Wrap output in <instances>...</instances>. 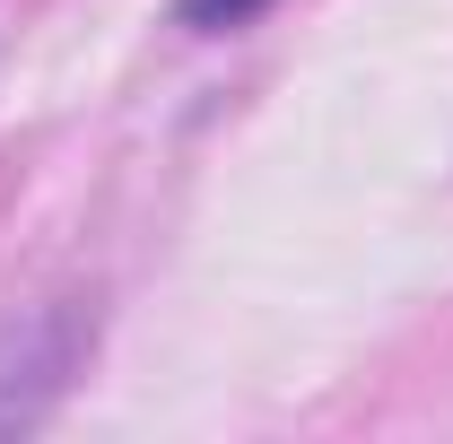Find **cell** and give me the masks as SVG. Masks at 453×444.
<instances>
[{"instance_id": "1", "label": "cell", "mask_w": 453, "mask_h": 444, "mask_svg": "<svg viewBox=\"0 0 453 444\" xmlns=\"http://www.w3.org/2000/svg\"><path fill=\"white\" fill-rule=\"evenodd\" d=\"M88 340H96V314L70 305V296H61V305H35V314H18V323H0V436L35 427L61 392H70L79 357H88Z\"/></svg>"}, {"instance_id": "2", "label": "cell", "mask_w": 453, "mask_h": 444, "mask_svg": "<svg viewBox=\"0 0 453 444\" xmlns=\"http://www.w3.org/2000/svg\"><path fill=\"white\" fill-rule=\"evenodd\" d=\"M271 0H174V18L183 27H201V35H219V27H244V18H262Z\"/></svg>"}]
</instances>
